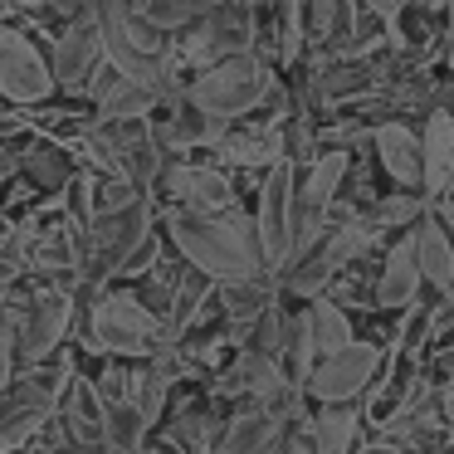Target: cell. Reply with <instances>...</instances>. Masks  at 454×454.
Wrapping results in <instances>:
<instances>
[{
  "instance_id": "obj_6",
  "label": "cell",
  "mask_w": 454,
  "mask_h": 454,
  "mask_svg": "<svg viewBox=\"0 0 454 454\" xmlns=\"http://www.w3.org/2000/svg\"><path fill=\"white\" fill-rule=\"evenodd\" d=\"M54 69L40 59V50H35L30 40H25L20 30H11V25H0V98L11 103H44L54 93Z\"/></svg>"
},
{
  "instance_id": "obj_20",
  "label": "cell",
  "mask_w": 454,
  "mask_h": 454,
  "mask_svg": "<svg viewBox=\"0 0 454 454\" xmlns=\"http://www.w3.org/2000/svg\"><path fill=\"white\" fill-rule=\"evenodd\" d=\"M308 317H313V342H317V352H342L347 342H356L352 337V317L342 313V308L333 303V298H313L308 303Z\"/></svg>"
},
{
  "instance_id": "obj_7",
  "label": "cell",
  "mask_w": 454,
  "mask_h": 454,
  "mask_svg": "<svg viewBox=\"0 0 454 454\" xmlns=\"http://www.w3.org/2000/svg\"><path fill=\"white\" fill-rule=\"evenodd\" d=\"M74 327V294H40L30 308H25V323H20V372L50 362L59 352V342L69 337Z\"/></svg>"
},
{
  "instance_id": "obj_8",
  "label": "cell",
  "mask_w": 454,
  "mask_h": 454,
  "mask_svg": "<svg viewBox=\"0 0 454 454\" xmlns=\"http://www.w3.org/2000/svg\"><path fill=\"white\" fill-rule=\"evenodd\" d=\"M288 440V420H278L264 401H245L225 425L220 454H278Z\"/></svg>"
},
{
  "instance_id": "obj_11",
  "label": "cell",
  "mask_w": 454,
  "mask_h": 454,
  "mask_svg": "<svg viewBox=\"0 0 454 454\" xmlns=\"http://www.w3.org/2000/svg\"><path fill=\"white\" fill-rule=\"evenodd\" d=\"M98 54H103L98 15H79V20L59 35V44H54V79H59V83H79L83 74L98 64Z\"/></svg>"
},
{
  "instance_id": "obj_28",
  "label": "cell",
  "mask_w": 454,
  "mask_h": 454,
  "mask_svg": "<svg viewBox=\"0 0 454 454\" xmlns=\"http://www.w3.org/2000/svg\"><path fill=\"white\" fill-rule=\"evenodd\" d=\"M11 284H15V264H11V259H0V294H5Z\"/></svg>"
},
{
  "instance_id": "obj_19",
  "label": "cell",
  "mask_w": 454,
  "mask_h": 454,
  "mask_svg": "<svg viewBox=\"0 0 454 454\" xmlns=\"http://www.w3.org/2000/svg\"><path fill=\"white\" fill-rule=\"evenodd\" d=\"M171 386H176V362H171V352H157L152 366L142 372V391H137V411H142V420H147V430L161 420V411H167Z\"/></svg>"
},
{
  "instance_id": "obj_24",
  "label": "cell",
  "mask_w": 454,
  "mask_h": 454,
  "mask_svg": "<svg viewBox=\"0 0 454 454\" xmlns=\"http://www.w3.org/2000/svg\"><path fill=\"white\" fill-rule=\"evenodd\" d=\"M288 161H294V167H313V132H308V118L303 113H298V118H288Z\"/></svg>"
},
{
  "instance_id": "obj_31",
  "label": "cell",
  "mask_w": 454,
  "mask_h": 454,
  "mask_svg": "<svg viewBox=\"0 0 454 454\" xmlns=\"http://www.w3.org/2000/svg\"><path fill=\"white\" fill-rule=\"evenodd\" d=\"M15 5H30V11H35V5H50V0H15Z\"/></svg>"
},
{
  "instance_id": "obj_32",
  "label": "cell",
  "mask_w": 454,
  "mask_h": 454,
  "mask_svg": "<svg viewBox=\"0 0 454 454\" xmlns=\"http://www.w3.org/2000/svg\"><path fill=\"white\" fill-rule=\"evenodd\" d=\"M430 5H444V11H450V15H454V0H430Z\"/></svg>"
},
{
  "instance_id": "obj_15",
  "label": "cell",
  "mask_w": 454,
  "mask_h": 454,
  "mask_svg": "<svg viewBox=\"0 0 454 454\" xmlns=\"http://www.w3.org/2000/svg\"><path fill=\"white\" fill-rule=\"evenodd\" d=\"M157 103H167V98L152 83H137V79H122L118 74V83H108L98 93V122H142V118H152Z\"/></svg>"
},
{
  "instance_id": "obj_23",
  "label": "cell",
  "mask_w": 454,
  "mask_h": 454,
  "mask_svg": "<svg viewBox=\"0 0 454 454\" xmlns=\"http://www.w3.org/2000/svg\"><path fill=\"white\" fill-rule=\"evenodd\" d=\"M25 171H30V181L40 191H69L74 186V161L59 147H35L25 157Z\"/></svg>"
},
{
  "instance_id": "obj_1",
  "label": "cell",
  "mask_w": 454,
  "mask_h": 454,
  "mask_svg": "<svg viewBox=\"0 0 454 454\" xmlns=\"http://www.w3.org/2000/svg\"><path fill=\"white\" fill-rule=\"evenodd\" d=\"M167 235L176 239L181 259L200 269L215 284H239V278H269L264 249H259V225H245L235 215H206V210H171Z\"/></svg>"
},
{
  "instance_id": "obj_12",
  "label": "cell",
  "mask_w": 454,
  "mask_h": 454,
  "mask_svg": "<svg viewBox=\"0 0 454 454\" xmlns=\"http://www.w3.org/2000/svg\"><path fill=\"white\" fill-rule=\"evenodd\" d=\"M167 186L186 210H206V215H225L230 200H235L230 181L220 176V171H210V167H171Z\"/></svg>"
},
{
  "instance_id": "obj_21",
  "label": "cell",
  "mask_w": 454,
  "mask_h": 454,
  "mask_svg": "<svg viewBox=\"0 0 454 454\" xmlns=\"http://www.w3.org/2000/svg\"><path fill=\"white\" fill-rule=\"evenodd\" d=\"M215 11V0H142L137 15L157 30H186V25H200Z\"/></svg>"
},
{
  "instance_id": "obj_4",
  "label": "cell",
  "mask_w": 454,
  "mask_h": 454,
  "mask_svg": "<svg viewBox=\"0 0 454 454\" xmlns=\"http://www.w3.org/2000/svg\"><path fill=\"white\" fill-rule=\"evenodd\" d=\"M294 215H298V181H294V161H274L259 186V249H264L269 274L288 269V249H294Z\"/></svg>"
},
{
  "instance_id": "obj_25",
  "label": "cell",
  "mask_w": 454,
  "mask_h": 454,
  "mask_svg": "<svg viewBox=\"0 0 454 454\" xmlns=\"http://www.w3.org/2000/svg\"><path fill=\"white\" fill-rule=\"evenodd\" d=\"M366 11L376 15V20L386 25V35H391V44H401V15H405V0H362Z\"/></svg>"
},
{
  "instance_id": "obj_33",
  "label": "cell",
  "mask_w": 454,
  "mask_h": 454,
  "mask_svg": "<svg viewBox=\"0 0 454 454\" xmlns=\"http://www.w3.org/2000/svg\"><path fill=\"white\" fill-rule=\"evenodd\" d=\"M444 196H454V167H450V191H444Z\"/></svg>"
},
{
  "instance_id": "obj_3",
  "label": "cell",
  "mask_w": 454,
  "mask_h": 454,
  "mask_svg": "<svg viewBox=\"0 0 454 454\" xmlns=\"http://www.w3.org/2000/svg\"><path fill=\"white\" fill-rule=\"evenodd\" d=\"M269 89H274V79H269V69L254 59V54L215 59V64H206V69L186 83L191 98H196L210 118H225V122L230 118H245L249 108H259V103L269 98Z\"/></svg>"
},
{
  "instance_id": "obj_30",
  "label": "cell",
  "mask_w": 454,
  "mask_h": 454,
  "mask_svg": "<svg viewBox=\"0 0 454 454\" xmlns=\"http://www.w3.org/2000/svg\"><path fill=\"white\" fill-rule=\"evenodd\" d=\"M444 415H450V425H454V381L444 386Z\"/></svg>"
},
{
  "instance_id": "obj_26",
  "label": "cell",
  "mask_w": 454,
  "mask_h": 454,
  "mask_svg": "<svg viewBox=\"0 0 454 454\" xmlns=\"http://www.w3.org/2000/svg\"><path fill=\"white\" fill-rule=\"evenodd\" d=\"M152 259H157V235H147L137 249H132L128 259H122V269H118V278H137V274H147L152 269Z\"/></svg>"
},
{
  "instance_id": "obj_22",
  "label": "cell",
  "mask_w": 454,
  "mask_h": 454,
  "mask_svg": "<svg viewBox=\"0 0 454 454\" xmlns=\"http://www.w3.org/2000/svg\"><path fill=\"white\" fill-rule=\"evenodd\" d=\"M147 420H142L137 401L128 405H108V430H103V444H108L113 454H137L142 444H147Z\"/></svg>"
},
{
  "instance_id": "obj_17",
  "label": "cell",
  "mask_w": 454,
  "mask_h": 454,
  "mask_svg": "<svg viewBox=\"0 0 454 454\" xmlns=\"http://www.w3.org/2000/svg\"><path fill=\"white\" fill-rule=\"evenodd\" d=\"M356 430H362V411H352V405H323V415L313 420V450L317 454H352Z\"/></svg>"
},
{
  "instance_id": "obj_13",
  "label": "cell",
  "mask_w": 454,
  "mask_h": 454,
  "mask_svg": "<svg viewBox=\"0 0 454 454\" xmlns=\"http://www.w3.org/2000/svg\"><path fill=\"white\" fill-rule=\"evenodd\" d=\"M415 254H420V274L430 288H454V235L444 230L440 215L415 220Z\"/></svg>"
},
{
  "instance_id": "obj_27",
  "label": "cell",
  "mask_w": 454,
  "mask_h": 454,
  "mask_svg": "<svg viewBox=\"0 0 454 454\" xmlns=\"http://www.w3.org/2000/svg\"><path fill=\"white\" fill-rule=\"evenodd\" d=\"M362 454H415V450H401V444L381 440V444H372V450H362Z\"/></svg>"
},
{
  "instance_id": "obj_5",
  "label": "cell",
  "mask_w": 454,
  "mask_h": 454,
  "mask_svg": "<svg viewBox=\"0 0 454 454\" xmlns=\"http://www.w3.org/2000/svg\"><path fill=\"white\" fill-rule=\"evenodd\" d=\"M376 376H381V347L376 342H347L342 352L317 356V366H313L303 391L313 395L317 405H352Z\"/></svg>"
},
{
  "instance_id": "obj_29",
  "label": "cell",
  "mask_w": 454,
  "mask_h": 454,
  "mask_svg": "<svg viewBox=\"0 0 454 454\" xmlns=\"http://www.w3.org/2000/svg\"><path fill=\"white\" fill-rule=\"evenodd\" d=\"M440 220H444V230L454 235V196H450V200H440Z\"/></svg>"
},
{
  "instance_id": "obj_18",
  "label": "cell",
  "mask_w": 454,
  "mask_h": 454,
  "mask_svg": "<svg viewBox=\"0 0 454 454\" xmlns=\"http://www.w3.org/2000/svg\"><path fill=\"white\" fill-rule=\"evenodd\" d=\"M347 152H323V157L313 161V171H308V181L298 186V200L303 206H317V210H327L333 206V196L342 191V181H347Z\"/></svg>"
},
{
  "instance_id": "obj_16",
  "label": "cell",
  "mask_w": 454,
  "mask_h": 454,
  "mask_svg": "<svg viewBox=\"0 0 454 454\" xmlns=\"http://www.w3.org/2000/svg\"><path fill=\"white\" fill-rule=\"evenodd\" d=\"M64 415H69L74 440H83V444L103 440V430H108V405L93 391V381H74V391L64 395Z\"/></svg>"
},
{
  "instance_id": "obj_14",
  "label": "cell",
  "mask_w": 454,
  "mask_h": 454,
  "mask_svg": "<svg viewBox=\"0 0 454 454\" xmlns=\"http://www.w3.org/2000/svg\"><path fill=\"white\" fill-rule=\"evenodd\" d=\"M420 142H425V196L440 200L450 191V167H454V113L434 108Z\"/></svg>"
},
{
  "instance_id": "obj_2",
  "label": "cell",
  "mask_w": 454,
  "mask_h": 454,
  "mask_svg": "<svg viewBox=\"0 0 454 454\" xmlns=\"http://www.w3.org/2000/svg\"><path fill=\"white\" fill-rule=\"evenodd\" d=\"M83 347L108 356H157L161 347V323L152 308L132 294H108L93 303L89 323H83Z\"/></svg>"
},
{
  "instance_id": "obj_10",
  "label": "cell",
  "mask_w": 454,
  "mask_h": 454,
  "mask_svg": "<svg viewBox=\"0 0 454 454\" xmlns=\"http://www.w3.org/2000/svg\"><path fill=\"white\" fill-rule=\"evenodd\" d=\"M376 157H381L386 176L395 181V186L425 191V142L415 137L405 122H381L376 128Z\"/></svg>"
},
{
  "instance_id": "obj_9",
  "label": "cell",
  "mask_w": 454,
  "mask_h": 454,
  "mask_svg": "<svg viewBox=\"0 0 454 454\" xmlns=\"http://www.w3.org/2000/svg\"><path fill=\"white\" fill-rule=\"evenodd\" d=\"M420 254H415V230L405 239H395L391 254L381 264V278H376V308H391V313H411L420 303Z\"/></svg>"
}]
</instances>
